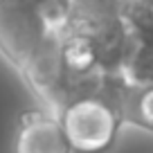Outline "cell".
<instances>
[{"label": "cell", "instance_id": "obj_1", "mask_svg": "<svg viewBox=\"0 0 153 153\" xmlns=\"http://www.w3.org/2000/svg\"><path fill=\"white\" fill-rule=\"evenodd\" d=\"M65 137L76 153H104L115 144L122 117L110 101L101 97H83L59 113Z\"/></svg>", "mask_w": 153, "mask_h": 153}, {"label": "cell", "instance_id": "obj_2", "mask_svg": "<svg viewBox=\"0 0 153 153\" xmlns=\"http://www.w3.org/2000/svg\"><path fill=\"white\" fill-rule=\"evenodd\" d=\"M14 153H72L61 122L52 113L25 115L14 140Z\"/></svg>", "mask_w": 153, "mask_h": 153}, {"label": "cell", "instance_id": "obj_3", "mask_svg": "<svg viewBox=\"0 0 153 153\" xmlns=\"http://www.w3.org/2000/svg\"><path fill=\"white\" fill-rule=\"evenodd\" d=\"M117 110H120L122 122L126 120L146 131H153V83H149V86L126 83Z\"/></svg>", "mask_w": 153, "mask_h": 153}]
</instances>
